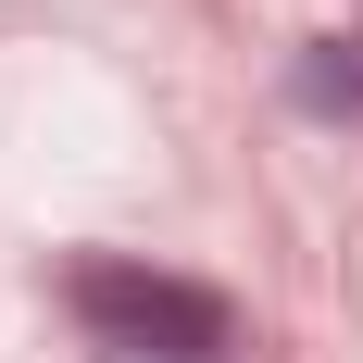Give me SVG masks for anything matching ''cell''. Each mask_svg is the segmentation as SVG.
Segmentation results:
<instances>
[{
    "label": "cell",
    "instance_id": "6da1fadb",
    "mask_svg": "<svg viewBox=\"0 0 363 363\" xmlns=\"http://www.w3.org/2000/svg\"><path fill=\"white\" fill-rule=\"evenodd\" d=\"M75 326L113 363H213L225 351V301L150 263H75Z\"/></svg>",
    "mask_w": 363,
    "mask_h": 363
},
{
    "label": "cell",
    "instance_id": "7a4b0ae2",
    "mask_svg": "<svg viewBox=\"0 0 363 363\" xmlns=\"http://www.w3.org/2000/svg\"><path fill=\"white\" fill-rule=\"evenodd\" d=\"M301 101H326V113H363V38H326V50L301 63Z\"/></svg>",
    "mask_w": 363,
    "mask_h": 363
}]
</instances>
